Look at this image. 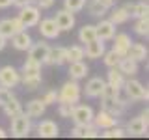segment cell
<instances>
[{"label":"cell","instance_id":"obj_1","mask_svg":"<svg viewBox=\"0 0 149 140\" xmlns=\"http://www.w3.org/2000/svg\"><path fill=\"white\" fill-rule=\"evenodd\" d=\"M99 99H101L102 108L108 110L110 114H114L116 118H121L123 112L127 110V106L130 105L127 97H121V90H118V88H110V86H106L104 90H102Z\"/></svg>","mask_w":149,"mask_h":140},{"label":"cell","instance_id":"obj_2","mask_svg":"<svg viewBox=\"0 0 149 140\" xmlns=\"http://www.w3.org/2000/svg\"><path fill=\"white\" fill-rule=\"evenodd\" d=\"M21 82L26 90H37L41 84V64L26 58L21 69Z\"/></svg>","mask_w":149,"mask_h":140},{"label":"cell","instance_id":"obj_3","mask_svg":"<svg viewBox=\"0 0 149 140\" xmlns=\"http://www.w3.org/2000/svg\"><path fill=\"white\" fill-rule=\"evenodd\" d=\"M80 95H82V88L78 80H67L63 84L62 88H60L58 92V103H71V105H77L78 101H80Z\"/></svg>","mask_w":149,"mask_h":140},{"label":"cell","instance_id":"obj_4","mask_svg":"<svg viewBox=\"0 0 149 140\" xmlns=\"http://www.w3.org/2000/svg\"><path fill=\"white\" fill-rule=\"evenodd\" d=\"M121 90H125V97L129 101H147L149 99L147 88H143V84L140 80H136V78H129V80L125 78Z\"/></svg>","mask_w":149,"mask_h":140},{"label":"cell","instance_id":"obj_5","mask_svg":"<svg viewBox=\"0 0 149 140\" xmlns=\"http://www.w3.org/2000/svg\"><path fill=\"white\" fill-rule=\"evenodd\" d=\"M32 131V118L26 112H19L11 118V136L15 138H24Z\"/></svg>","mask_w":149,"mask_h":140},{"label":"cell","instance_id":"obj_6","mask_svg":"<svg viewBox=\"0 0 149 140\" xmlns=\"http://www.w3.org/2000/svg\"><path fill=\"white\" fill-rule=\"evenodd\" d=\"M21 11H19V21L22 22V26L24 28H32V26H36L37 22H39V19H41V11H39V8L37 6H32V4H28V6H22V8H19Z\"/></svg>","mask_w":149,"mask_h":140},{"label":"cell","instance_id":"obj_7","mask_svg":"<svg viewBox=\"0 0 149 140\" xmlns=\"http://www.w3.org/2000/svg\"><path fill=\"white\" fill-rule=\"evenodd\" d=\"M147 108L142 112V116H136V118H132L127 123V127H125V131H127V134H136V136H147Z\"/></svg>","mask_w":149,"mask_h":140},{"label":"cell","instance_id":"obj_8","mask_svg":"<svg viewBox=\"0 0 149 140\" xmlns=\"http://www.w3.org/2000/svg\"><path fill=\"white\" fill-rule=\"evenodd\" d=\"M21 84V71L13 65H4L0 67V86L4 88H15Z\"/></svg>","mask_w":149,"mask_h":140},{"label":"cell","instance_id":"obj_9","mask_svg":"<svg viewBox=\"0 0 149 140\" xmlns=\"http://www.w3.org/2000/svg\"><path fill=\"white\" fill-rule=\"evenodd\" d=\"M93 108L88 105H74L73 106V112H71V118L74 121V125H88L93 121Z\"/></svg>","mask_w":149,"mask_h":140},{"label":"cell","instance_id":"obj_10","mask_svg":"<svg viewBox=\"0 0 149 140\" xmlns=\"http://www.w3.org/2000/svg\"><path fill=\"white\" fill-rule=\"evenodd\" d=\"M93 125H95L99 131H104V129H110L114 127V125L119 123V118H116L114 114H110L108 110H99V114H93Z\"/></svg>","mask_w":149,"mask_h":140},{"label":"cell","instance_id":"obj_11","mask_svg":"<svg viewBox=\"0 0 149 140\" xmlns=\"http://www.w3.org/2000/svg\"><path fill=\"white\" fill-rule=\"evenodd\" d=\"M21 30H26L22 26V22L19 21V17H13V19H2L0 21V36H4L6 39H11V36H15L17 32Z\"/></svg>","mask_w":149,"mask_h":140},{"label":"cell","instance_id":"obj_12","mask_svg":"<svg viewBox=\"0 0 149 140\" xmlns=\"http://www.w3.org/2000/svg\"><path fill=\"white\" fill-rule=\"evenodd\" d=\"M54 22H56V26L60 28V32H69L74 26V13H71L69 9L63 8V9H60V11H56Z\"/></svg>","mask_w":149,"mask_h":140},{"label":"cell","instance_id":"obj_13","mask_svg":"<svg viewBox=\"0 0 149 140\" xmlns=\"http://www.w3.org/2000/svg\"><path fill=\"white\" fill-rule=\"evenodd\" d=\"M36 26H37L39 34L43 36L45 39H56V37L60 36V28L56 26L54 19H43V21L39 19V22H37Z\"/></svg>","mask_w":149,"mask_h":140},{"label":"cell","instance_id":"obj_14","mask_svg":"<svg viewBox=\"0 0 149 140\" xmlns=\"http://www.w3.org/2000/svg\"><path fill=\"white\" fill-rule=\"evenodd\" d=\"M95 34H97V37H99V39L108 41V39H112V37H114V34H116V24L110 21V19H102V17H101V21L95 24Z\"/></svg>","mask_w":149,"mask_h":140},{"label":"cell","instance_id":"obj_15","mask_svg":"<svg viewBox=\"0 0 149 140\" xmlns=\"http://www.w3.org/2000/svg\"><path fill=\"white\" fill-rule=\"evenodd\" d=\"M47 65H63L67 64V49L65 47H50L49 54L45 58Z\"/></svg>","mask_w":149,"mask_h":140},{"label":"cell","instance_id":"obj_16","mask_svg":"<svg viewBox=\"0 0 149 140\" xmlns=\"http://www.w3.org/2000/svg\"><path fill=\"white\" fill-rule=\"evenodd\" d=\"M49 50H50V45H49V43H45V41H39V43H32V45H30V49H28V58L36 60V62H39L41 65H43V64H45L47 54H49Z\"/></svg>","mask_w":149,"mask_h":140},{"label":"cell","instance_id":"obj_17","mask_svg":"<svg viewBox=\"0 0 149 140\" xmlns=\"http://www.w3.org/2000/svg\"><path fill=\"white\" fill-rule=\"evenodd\" d=\"M123 9L129 13V17H134V19L149 15V6H147L146 0H140V2H127V4H123Z\"/></svg>","mask_w":149,"mask_h":140},{"label":"cell","instance_id":"obj_18","mask_svg":"<svg viewBox=\"0 0 149 140\" xmlns=\"http://www.w3.org/2000/svg\"><path fill=\"white\" fill-rule=\"evenodd\" d=\"M71 136H74V138H97V136H101V131L97 129L93 123L74 125V127L71 129Z\"/></svg>","mask_w":149,"mask_h":140},{"label":"cell","instance_id":"obj_19","mask_svg":"<svg viewBox=\"0 0 149 140\" xmlns=\"http://www.w3.org/2000/svg\"><path fill=\"white\" fill-rule=\"evenodd\" d=\"M36 131H37V134L43 136V138H56L60 134V127L56 125V121H52V120L39 121L37 127H36Z\"/></svg>","mask_w":149,"mask_h":140},{"label":"cell","instance_id":"obj_20","mask_svg":"<svg viewBox=\"0 0 149 140\" xmlns=\"http://www.w3.org/2000/svg\"><path fill=\"white\" fill-rule=\"evenodd\" d=\"M106 88V80L101 77H93L90 80L86 82V88H84V93H86L88 97H91V99H95V97H99L102 90Z\"/></svg>","mask_w":149,"mask_h":140},{"label":"cell","instance_id":"obj_21","mask_svg":"<svg viewBox=\"0 0 149 140\" xmlns=\"http://www.w3.org/2000/svg\"><path fill=\"white\" fill-rule=\"evenodd\" d=\"M104 50H106L104 41L99 39V37H95L93 41L86 43V47H84V56H88V58H91V60H97L104 54Z\"/></svg>","mask_w":149,"mask_h":140},{"label":"cell","instance_id":"obj_22","mask_svg":"<svg viewBox=\"0 0 149 140\" xmlns=\"http://www.w3.org/2000/svg\"><path fill=\"white\" fill-rule=\"evenodd\" d=\"M114 47H112V50L114 52H118L121 58H123L125 54H127V49H129V45L132 43V39H130V36L129 34H114Z\"/></svg>","mask_w":149,"mask_h":140},{"label":"cell","instance_id":"obj_23","mask_svg":"<svg viewBox=\"0 0 149 140\" xmlns=\"http://www.w3.org/2000/svg\"><path fill=\"white\" fill-rule=\"evenodd\" d=\"M32 43H34V41H32V36L28 34L26 30H21V32H17L15 36H11V45L15 47L17 50H24L26 52Z\"/></svg>","mask_w":149,"mask_h":140},{"label":"cell","instance_id":"obj_24","mask_svg":"<svg viewBox=\"0 0 149 140\" xmlns=\"http://www.w3.org/2000/svg\"><path fill=\"white\" fill-rule=\"evenodd\" d=\"M125 56H129V58H132L134 62H143V60L147 58V47L143 45V43H130L129 45V49H127V54Z\"/></svg>","mask_w":149,"mask_h":140},{"label":"cell","instance_id":"obj_25","mask_svg":"<svg viewBox=\"0 0 149 140\" xmlns=\"http://www.w3.org/2000/svg\"><path fill=\"white\" fill-rule=\"evenodd\" d=\"M118 69L125 75V77H134V75L138 73V62H134L132 58H129V56H123V58L119 60V64H118Z\"/></svg>","mask_w":149,"mask_h":140},{"label":"cell","instance_id":"obj_26","mask_svg":"<svg viewBox=\"0 0 149 140\" xmlns=\"http://www.w3.org/2000/svg\"><path fill=\"white\" fill-rule=\"evenodd\" d=\"M69 77L74 78V80H80L88 75V65L82 62V60H77V62H69V69H67Z\"/></svg>","mask_w":149,"mask_h":140},{"label":"cell","instance_id":"obj_27","mask_svg":"<svg viewBox=\"0 0 149 140\" xmlns=\"http://www.w3.org/2000/svg\"><path fill=\"white\" fill-rule=\"evenodd\" d=\"M123 82H125V75L121 73L118 67H110L108 75H106V86L121 90V88H123Z\"/></svg>","mask_w":149,"mask_h":140},{"label":"cell","instance_id":"obj_28","mask_svg":"<svg viewBox=\"0 0 149 140\" xmlns=\"http://www.w3.org/2000/svg\"><path fill=\"white\" fill-rule=\"evenodd\" d=\"M45 110H47V105L41 99H32L26 105V114L30 118H41L45 114Z\"/></svg>","mask_w":149,"mask_h":140},{"label":"cell","instance_id":"obj_29","mask_svg":"<svg viewBox=\"0 0 149 140\" xmlns=\"http://www.w3.org/2000/svg\"><path fill=\"white\" fill-rule=\"evenodd\" d=\"M129 19L130 17H129V13L123 9V6H121V8H114V6H112L110 8V21L114 22L116 26H118V24H125Z\"/></svg>","mask_w":149,"mask_h":140},{"label":"cell","instance_id":"obj_30","mask_svg":"<svg viewBox=\"0 0 149 140\" xmlns=\"http://www.w3.org/2000/svg\"><path fill=\"white\" fill-rule=\"evenodd\" d=\"M97 37L95 34V24H84L80 30H78V39H80V43H90Z\"/></svg>","mask_w":149,"mask_h":140},{"label":"cell","instance_id":"obj_31","mask_svg":"<svg viewBox=\"0 0 149 140\" xmlns=\"http://www.w3.org/2000/svg\"><path fill=\"white\" fill-rule=\"evenodd\" d=\"M88 4V11H90V15L91 17H104L106 13H108V9L110 8H106L104 4H101V2H97V0H90V2H86Z\"/></svg>","mask_w":149,"mask_h":140},{"label":"cell","instance_id":"obj_32","mask_svg":"<svg viewBox=\"0 0 149 140\" xmlns=\"http://www.w3.org/2000/svg\"><path fill=\"white\" fill-rule=\"evenodd\" d=\"M2 108H4V112H6V116H8V118H13L15 114H19V112H22V105L19 103V99H17V97L13 95L11 99H9V101L6 103V105L2 106Z\"/></svg>","mask_w":149,"mask_h":140},{"label":"cell","instance_id":"obj_33","mask_svg":"<svg viewBox=\"0 0 149 140\" xmlns=\"http://www.w3.org/2000/svg\"><path fill=\"white\" fill-rule=\"evenodd\" d=\"M134 32H136L138 36H142V37L149 36V15L136 19V22H134Z\"/></svg>","mask_w":149,"mask_h":140},{"label":"cell","instance_id":"obj_34","mask_svg":"<svg viewBox=\"0 0 149 140\" xmlns=\"http://www.w3.org/2000/svg\"><path fill=\"white\" fill-rule=\"evenodd\" d=\"M82 58H84V47L82 45H73V47L67 49V64L82 60Z\"/></svg>","mask_w":149,"mask_h":140},{"label":"cell","instance_id":"obj_35","mask_svg":"<svg viewBox=\"0 0 149 140\" xmlns=\"http://www.w3.org/2000/svg\"><path fill=\"white\" fill-rule=\"evenodd\" d=\"M86 2L88 0H63V8L69 9L71 13H78L86 8Z\"/></svg>","mask_w":149,"mask_h":140},{"label":"cell","instance_id":"obj_36","mask_svg":"<svg viewBox=\"0 0 149 140\" xmlns=\"http://www.w3.org/2000/svg\"><path fill=\"white\" fill-rule=\"evenodd\" d=\"M101 58L104 60V65H106V67H118L121 56H119L118 52H114V50H108V52L104 50V54H102Z\"/></svg>","mask_w":149,"mask_h":140},{"label":"cell","instance_id":"obj_37","mask_svg":"<svg viewBox=\"0 0 149 140\" xmlns=\"http://www.w3.org/2000/svg\"><path fill=\"white\" fill-rule=\"evenodd\" d=\"M102 136L104 138H123V136H127V131H125L123 127L114 125V127H110V129H104Z\"/></svg>","mask_w":149,"mask_h":140},{"label":"cell","instance_id":"obj_38","mask_svg":"<svg viewBox=\"0 0 149 140\" xmlns=\"http://www.w3.org/2000/svg\"><path fill=\"white\" fill-rule=\"evenodd\" d=\"M41 101H43L47 106H49V105H56V103H58V92H56V90H49L43 97H41Z\"/></svg>","mask_w":149,"mask_h":140},{"label":"cell","instance_id":"obj_39","mask_svg":"<svg viewBox=\"0 0 149 140\" xmlns=\"http://www.w3.org/2000/svg\"><path fill=\"white\" fill-rule=\"evenodd\" d=\"M73 106L74 105H71V103H58V114L62 118H69L73 112Z\"/></svg>","mask_w":149,"mask_h":140},{"label":"cell","instance_id":"obj_40","mask_svg":"<svg viewBox=\"0 0 149 140\" xmlns=\"http://www.w3.org/2000/svg\"><path fill=\"white\" fill-rule=\"evenodd\" d=\"M11 97H13V93H11V90H9V88L0 86V106H4L9 99H11Z\"/></svg>","mask_w":149,"mask_h":140},{"label":"cell","instance_id":"obj_41","mask_svg":"<svg viewBox=\"0 0 149 140\" xmlns=\"http://www.w3.org/2000/svg\"><path fill=\"white\" fill-rule=\"evenodd\" d=\"M34 2H37V8L39 9H49V8H52L54 0H34Z\"/></svg>","mask_w":149,"mask_h":140},{"label":"cell","instance_id":"obj_42","mask_svg":"<svg viewBox=\"0 0 149 140\" xmlns=\"http://www.w3.org/2000/svg\"><path fill=\"white\" fill-rule=\"evenodd\" d=\"M34 0H13V6L17 8H22V6H28V4H32Z\"/></svg>","mask_w":149,"mask_h":140},{"label":"cell","instance_id":"obj_43","mask_svg":"<svg viewBox=\"0 0 149 140\" xmlns=\"http://www.w3.org/2000/svg\"><path fill=\"white\" fill-rule=\"evenodd\" d=\"M9 6H13V0H0V9H8Z\"/></svg>","mask_w":149,"mask_h":140},{"label":"cell","instance_id":"obj_44","mask_svg":"<svg viewBox=\"0 0 149 140\" xmlns=\"http://www.w3.org/2000/svg\"><path fill=\"white\" fill-rule=\"evenodd\" d=\"M97 2H101V4H104V6H106V8H112V6H114V2H116V0H97Z\"/></svg>","mask_w":149,"mask_h":140},{"label":"cell","instance_id":"obj_45","mask_svg":"<svg viewBox=\"0 0 149 140\" xmlns=\"http://www.w3.org/2000/svg\"><path fill=\"white\" fill-rule=\"evenodd\" d=\"M6 37H4V36H0V50H4V49H6Z\"/></svg>","mask_w":149,"mask_h":140},{"label":"cell","instance_id":"obj_46","mask_svg":"<svg viewBox=\"0 0 149 140\" xmlns=\"http://www.w3.org/2000/svg\"><path fill=\"white\" fill-rule=\"evenodd\" d=\"M6 136H8V133H6L2 127H0V138H6Z\"/></svg>","mask_w":149,"mask_h":140},{"label":"cell","instance_id":"obj_47","mask_svg":"<svg viewBox=\"0 0 149 140\" xmlns=\"http://www.w3.org/2000/svg\"><path fill=\"white\" fill-rule=\"evenodd\" d=\"M146 2H147V0H146Z\"/></svg>","mask_w":149,"mask_h":140}]
</instances>
